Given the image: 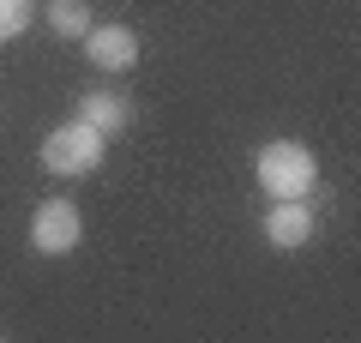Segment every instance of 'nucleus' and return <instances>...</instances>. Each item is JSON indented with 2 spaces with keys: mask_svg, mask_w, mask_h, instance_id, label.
<instances>
[{
  "mask_svg": "<svg viewBox=\"0 0 361 343\" xmlns=\"http://www.w3.org/2000/svg\"><path fill=\"white\" fill-rule=\"evenodd\" d=\"M85 61L103 66V73H133V66H139V30H133V25H115V18L90 25V30H85Z\"/></svg>",
  "mask_w": 361,
  "mask_h": 343,
  "instance_id": "nucleus-4",
  "label": "nucleus"
},
{
  "mask_svg": "<svg viewBox=\"0 0 361 343\" xmlns=\"http://www.w3.org/2000/svg\"><path fill=\"white\" fill-rule=\"evenodd\" d=\"M103 151H109V139L97 127H85V121H66V127H54L49 139H42V151H37V163L49 169V175H90V169L103 163Z\"/></svg>",
  "mask_w": 361,
  "mask_h": 343,
  "instance_id": "nucleus-2",
  "label": "nucleus"
},
{
  "mask_svg": "<svg viewBox=\"0 0 361 343\" xmlns=\"http://www.w3.org/2000/svg\"><path fill=\"white\" fill-rule=\"evenodd\" d=\"M253 181L265 199H307L319 187V157L301 139H265L253 151Z\"/></svg>",
  "mask_w": 361,
  "mask_h": 343,
  "instance_id": "nucleus-1",
  "label": "nucleus"
},
{
  "mask_svg": "<svg viewBox=\"0 0 361 343\" xmlns=\"http://www.w3.org/2000/svg\"><path fill=\"white\" fill-rule=\"evenodd\" d=\"M78 121L97 127L103 139H121V133L133 127V102L121 97V90H85V97H78Z\"/></svg>",
  "mask_w": 361,
  "mask_h": 343,
  "instance_id": "nucleus-6",
  "label": "nucleus"
},
{
  "mask_svg": "<svg viewBox=\"0 0 361 343\" xmlns=\"http://www.w3.org/2000/svg\"><path fill=\"white\" fill-rule=\"evenodd\" d=\"M265 241L271 247H283V253H295V247H307L313 241V229H319V217L307 211V199H271V211H265Z\"/></svg>",
  "mask_w": 361,
  "mask_h": 343,
  "instance_id": "nucleus-5",
  "label": "nucleus"
},
{
  "mask_svg": "<svg viewBox=\"0 0 361 343\" xmlns=\"http://www.w3.org/2000/svg\"><path fill=\"white\" fill-rule=\"evenodd\" d=\"M90 25H97V18H90L85 0H54V6H49V30H54V37H66V42H85Z\"/></svg>",
  "mask_w": 361,
  "mask_h": 343,
  "instance_id": "nucleus-7",
  "label": "nucleus"
},
{
  "mask_svg": "<svg viewBox=\"0 0 361 343\" xmlns=\"http://www.w3.org/2000/svg\"><path fill=\"white\" fill-rule=\"evenodd\" d=\"M30 18H37L30 0H0V42H18L30 30Z\"/></svg>",
  "mask_w": 361,
  "mask_h": 343,
  "instance_id": "nucleus-8",
  "label": "nucleus"
},
{
  "mask_svg": "<svg viewBox=\"0 0 361 343\" xmlns=\"http://www.w3.org/2000/svg\"><path fill=\"white\" fill-rule=\"evenodd\" d=\"M78 241H85V217H78L73 199H42L37 211H30V247H37V253L61 259V253H73Z\"/></svg>",
  "mask_w": 361,
  "mask_h": 343,
  "instance_id": "nucleus-3",
  "label": "nucleus"
}]
</instances>
